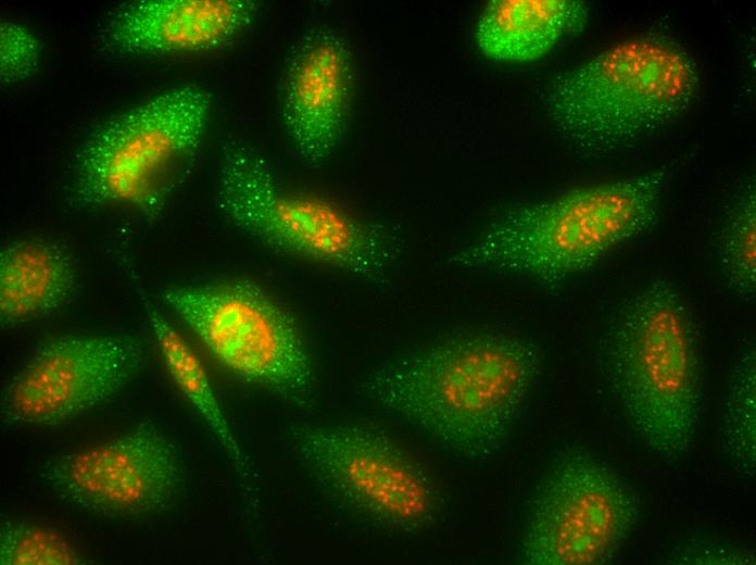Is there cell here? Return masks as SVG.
<instances>
[{
  "label": "cell",
  "instance_id": "4fadbf2b",
  "mask_svg": "<svg viewBox=\"0 0 756 565\" xmlns=\"http://www.w3.org/2000/svg\"><path fill=\"white\" fill-rule=\"evenodd\" d=\"M262 7L253 0L136 1L109 15L100 40L110 51L130 55L214 51L245 33Z\"/></svg>",
  "mask_w": 756,
  "mask_h": 565
},
{
  "label": "cell",
  "instance_id": "ffe728a7",
  "mask_svg": "<svg viewBox=\"0 0 756 565\" xmlns=\"http://www.w3.org/2000/svg\"><path fill=\"white\" fill-rule=\"evenodd\" d=\"M40 43L21 24L0 23V78L2 85L20 83L32 77L39 67Z\"/></svg>",
  "mask_w": 756,
  "mask_h": 565
},
{
  "label": "cell",
  "instance_id": "5b68a950",
  "mask_svg": "<svg viewBox=\"0 0 756 565\" xmlns=\"http://www.w3.org/2000/svg\"><path fill=\"white\" fill-rule=\"evenodd\" d=\"M212 105L211 93L190 84L112 117L77 151L65 187L68 205L156 215L190 171Z\"/></svg>",
  "mask_w": 756,
  "mask_h": 565
},
{
  "label": "cell",
  "instance_id": "ac0fdd59",
  "mask_svg": "<svg viewBox=\"0 0 756 565\" xmlns=\"http://www.w3.org/2000/svg\"><path fill=\"white\" fill-rule=\"evenodd\" d=\"M720 271L728 289L740 300L756 296V188L754 179L738 191L717 244Z\"/></svg>",
  "mask_w": 756,
  "mask_h": 565
},
{
  "label": "cell",
  "instance_id": "8fae6325",
  "mask_svg": "<svg viewBox=\"0 0 756 565\" xmlns=\"http://www.w3.org/2000/svg\"><path fill=\"white\" fill-rule=\"evenodd\" d=\"M42 477L55 494L93 512L144 516L176 501L182 468L174 443L151 424L49 461Z\"/></svg>",
  "mask_w": 756,
  "mask_h": 565
},
{
  "label": "cell",
  "instance_id": "ba28073f",
  "mask_svg": "<svg viewBox=\"0 0 756 565\" xmlns=\"http://www.w3.org/2000/svg\"><path fill=\"white\" fill-rule=\"evenodd\" d=\"M291 440L319 486L373 523L414 532L438 516L428 473L386 435L360 425L300 424Z\"/></svg>",
  "mask_w": 756,
  "mask_h": 565
},
{
  "label": "cell",
  "instance_id": "9a60e30c",
  "mask_svg": "<svg viewBox=\"0 0 756 565\" xmlns=\"http://www.w3.org/2000/svg\"><path fill=\"white\" fill-rule=\"evenodd\" d=\"M75 288L72 255L43 239H18L0 251V319L16 325L54 311Z\"/></svg>",
  "mask_w": 756,
  "mask_h": 565
},
{
  "label": "cell",
  "instance_id": "277c9868",
  "mask_svg": "<svg viewBox=\"0 0 756 565\" xmlns=\"http://www.w3.org/2000/svg\"><path fill=\"white\" fill-rule=\"evenodd\" d=\"M698 67L662 34L617 42L560 73L546 109L558 134L581 150L629 147L683 116L697 101Z\"/></svg>",
  "mask_w": 756,
  "mask_h": 565
},
{
  "label": "cell",
  "instance_id": "d6986e66",
  "mask_svg": "<svg viewBox=\"0 0 756 565\" xmlns=\"http://www.w3.org/2000/svg\"><path fill=\"white\" fill-rule=\"evenodd\" d=\"M87 558L61 532L28 520H7L0 528L1 565H83Z\"/></svg>",
  "mask_w": 756,
  "mask_h": 565
},
{
  "label": "cell",
  "instance_id": "3957f363",
  "mask_svg": "<svg viewBox=\"0 0 756 565\" xmlns=\"http://www.w3.org/2000/svg\"><path fill=\"white\" fill-rule=\"evenodd\" d=\"M667 177L660 167L516 205L450 263L559 285L650 229L658 218Z\"/></svg>",
  "mask_w": 756,
  "mask_h": 565
},
{
  "label": "cell",
  "instance_id": "5bb4252c",
  "mask_svg": "<svg viewBox=\"0 0 756 565\" xmlns=\"http://www.w3.org/2000/svg\"><path fill=\"white\" fill-rule=\"evenodd\" d=\"M588 17L580 0H492L477 20L475 41L490 60L528 63L582 30Z\"/></svg>",
  "mask_w": 756,
  "mask_h": 565
},
{
  "label": "cell",
  "instance_id": "9c48e42d",
  "mask_svg": "<svg viewBox=\"0 0 756 565\" xmlns=\"http://www.w3.org/2000/svg\"><path fill=\"white\" fill-rule=\"evenodd\" d=\"M639 516L628 486L603 461L577 449L557 456L533 494L519 542L527 565L609 560Z\"/></svg>",
  "mask_w": 756,
  "mask_h": 565
},
{
  "label": "cell",
  "instance_id": "8992f818",
  "mask_svg": "<svg viewBox=\"0 0 756 565\" xmlns=\"http://www.w3.org/2000/svg\"><path fill=\"white\" fill-rule=\"evenodd\" d=\"M215 202L232 226L275 251L324 263L367 280H380L400 246L383 226L322 198L287 187L252 147H223Z\"/></svg>",
  "mask_w": 756,
  "mask_h": 565
},
{
  "label": "cell",
  "instance_id": "30bf717a",
  "mask_svg": "<svg viewBox=\"0 0 756 565\" xmlns=\"http://www.w3.org/2000/svg\"><path fill=\"white\" fill-rule=\"evenodd\" d=\"M143 359L140 342L128 336L52 339L8 382L1 413L17 425L62 424L121 391L136 377Z\"/></svg>",
  "mask_w": 756,
  "mask_h": 565
},
{
  "label": "cell",
  "instance_id": "7c38bea8",
  "mask_svg": "<svg viewBox=\"0 0 756 565\" xmlns=\"http://www.w3.org/2000/svg\"><path fill=\"white\" fill-rule=\"evenodd\" d=\"M353 74L351 49L333 29L312 30L294 50L285 75L280 115L302 160L318 164L336 150L349 116Z\"/></svg>",
  "mask_w": 756,
  "mask_h": 565
},
{
  "label": "cell",
  "instance_id": "52a82bcc",
  "mask_svg": "<svg viewBox=\"0 0 756 565\" xmlns=\"http://www.w3.org/2000/svg\"><path fill=\"white\" fill-rule=\"evenodd\" d=\"M163 299L236 376L290 401L312 394L313 368L294 319L254 281L174 286Z\"/></svg>",
  "mask_w": 756,
  "mask_h": 565
},
{
  "label": "cell",
  "instance_id": "e0dca14e",
  "mask_svg": "<svg viewBox=\"0 0 756 565\" xmlns=\"http://www.w3.org/2000/svg\"><path fill=\"white\" fill-rule=\"evenodd\" d=\"M756 357L744 347L730 368L721 420V447L735 469L749 478L756 460Z\"/></svg>",
  "mask_w": 756,
  "mask_h": 565
},
{
  "label": "cell",
  "instance_id": "6da1fadb",
  "mask_svg": "<svg viewBox=\"0 0 756 565\" xmlns=\"http://www.w3.org/2000/svg\"><path fill=\"white\" fill-rule=\"evenodd\" d=\"M520 336L476 331L446 338L370 374L366 395L455 455L479 460L508 440L542 372Z\"/></svg>",
  "mask_w": 756,
  "mask_h": 565
},
{
  "label": "cell",
  "instance_id": "2e32d148",
  "mask_svg": "<svg viewBox=\"0 0 756 565\" xmlns=\"http://www.w3.org/2000/svg\"><path fill=\"white\" fill-rule=\"evenodd\" d=\"M151 328L162 357L174 381L217 437L240 473L248 472L240 449L215 397L207 374L191 347L141 290Z\"/></svg>",
  "mask_w": 756,
  "mask_h": 565
},
{
  "label": "cell",
  "instance_id": "7a4b0ae2",
  "mask_svg": "<svg viewBox=\"0 0 756 565\" xmlns=\"http://www.w3.org/2000/svg\"><path fill=\"white\" fill-rule=\"evenodd\" d=\"M676 284L654 278L617 305L603 335L607 386L632 432L669 464L683 461L700 427L697 336Z\"/></svg>",
  "mask_w": 756,
  "mask_h": 565
}]
</instances>
